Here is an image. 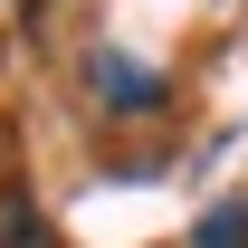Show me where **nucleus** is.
Segmentation results:
<instances>
[{"mask_svg": "<svg viewBox=\"0 0 248 248\" xmlns=\"http://www.w3.org/2000/svg\"><path fill=\"white\" fill-rule=\"evenodd\" d=\"M95 86H105V95H124V115H143V105H153V77H143V67H124V58H95Z\"/></svg>", "mask_w": 248, "mask_h": 248, "instance_id": "nucleus-1", "label": "nucleus"}, {"mask_svg": "<svg viewBox=\"0 0 248 248\" xmlns=\"http://www.w3.org/2000/svg\"><path fill=\"white\" fill-rule=\"evenodd\" d=\"M191 248H248V201H219V210H201Z\"/></svg>", "mask_w": 248, "mask_h": 248, "instance_id": "nucleus-2", "label": "nucleus"}, {"mask_svg": "<svg viewBox=\"0 0 248 248\" xmlns=\"http://www.w3.org/2000/svg\"><path fill=\"white\" fill-rule=\"evenodd\" d=\"M0 248H38V229H29V219H10V229H0Z\"/></svg>", "mask_w": 248, "mask_h": 248, "instance_id": "nucleus-3", "label": "nucleus"}]
</instances>
